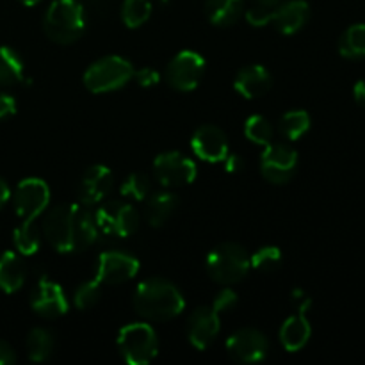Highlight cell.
<instances>
[{
	"label": "cell",
	"instance_id": "20",
	"mask_svg": "<svg viewBox=\"0 0 365 365\" xmlns=\"http://www.w3.org/2000/svg\"><path fill=\"white\" fill-rule=\"evenodd\" d=\"M310 18V6L305 0H287L274 9L271 24L282 34H296L305 27Z\"/></svg>",
	"mask_w": 365,
	"mask_h": 365
},
{
	"label": "cell",
	"instance_id": "41",
	"mask_svg": "<svg viewBox=\"0 0 365 365\" xmlns=\"http://www.w3.org/2000/svg\"><path fill=\"white\" fill-rule=\"evenodd\" d=\"M353 95H355V100L360 103V106L365 107V81H359L353 88Z\"/></svg>",
	"mask_w": 365,
	"mask_h": 365
},
{
	"label": "cell",
	"instance_id": "2",
	"mask_svg": "<svg viewBox=\"0 0 365 365\" xmlns=\"http://www.w3.org/2000/svg\"><path fill=\"white\" fill-rule=\"evenodd\" d=\"M134 309L143 319L170 321L180 316L185 309V299L180 289L171 282L148 278L135 289Z\"/></svg>",
	"mask_w": 365,
	"mask_h": 365
},
{
	"label": "cell",
	"instance_id": "9",
	"mask_svg": "<svg viewBox=\"0 0 365 365\" xmlns=\"http://www.w3.org/2000/svg\"><path fill=\"white\" fill-rule=\"evenodd\" d=\"M153 175L164 187H182L195 182L198 170H196L195 160L177 150H171L155 157Z\"/></svg>",
	"mask_w": 365,
	"mask_h": 365
},
{
	"label": "cell",
	"instance_id": "27",
	"mask_svg": "<svg viewBox=\"0 0 365 365\" xmlns=\"http://www.w3.org/2000/svg\"><path fill=\"white\" fill-rule=\"evenodd\" d=\"M310 128V116L307 110L294 109L289 110L280 120V132L291 141H296L302 135H305Z\"/></svg>",
	"mask_w": 365,
	"mask_h": 365
},
{
	"label": "cell",
	"instance_id": "32",
	"mask_svg": "<svg viewBox=\"0 0 365 365\" xmlns=\"http://www.w3.org/2000/svg\"><path fill=\"white\" fill-rule=\"evenodd\" d=\"M245 135L252 143L260 146H267L269 143H273V125L269 123V120L260 114H255V116H250L245 123Z\"/></svg>",
	"mask_w": 365,
	"mask_h": 365
},
{
	"label": "cell",
	"instance_id": "30",
	"mask_svg": "<svg viewBox=\"0 0 365 365\" xmlns=\"http://www.w3.org/2000/svg\"><path fill=\"white\" fill-rule=\"evenodd\" d=\"M152 14L150 0H125L121 6V20L128 29H138L148 21Z\"/></svg>",
	"mask_w": 365,
	"mask_h": 365
},
{
	"label": "cell",
	"instance_id": "21",
	"mask_svg": "<svg viewBox=\"0 0 365 365\" xmlns=\"http://www.w3.org/2000/svg\"><path fill=\"white\" fill-rule=\"evenodd\" d=\"M178 207V196L170 191L153 192L152 196L146 198L145 217L150 227L159 228L173 216V212Z\"/></svg>",
	"mask_w": 365,
	"mask_h": 365
},
{
	"label": "cell",
	"instance_id": "37",
	"mask_svg": "<svg viewBox=\"0 0 365 365\" xmlns=\"http://www.w3.org/2000/svg\"><path fill=\"white\" fill-rule=\"evenodd\" d=\"M16 113V100L7 93H0V120L13 116Z\"/></svg>",
	"mask_w": 365,
	"mask_h": 365
},
{
	"label": "cell",
	"instance_id": "22",
	"mask_svg": "<svg viewBox=\"0 0 365 365\" xmlns=\"http://www.w3.org/2000/svg\"><path fill=\"white\" fill-rule=\"evenodd\" d=\"M25 282V266L20 255L14 252H4L0 255V291L6 294L20 291Z\"/></svg>",
	"mask_w": 365,
	"mask_h": 365
},
{
	"label": "cell",
	"instance_id": "3",
	"mask_svg": "<svg viewBox=\"0 0 365 365\" xmlns=\"http://www.w3.org/2000/svg\"><path fill=\"white\" fill-rule=\"evenodd\" d=\"M43 29L57 45H71L84 34V7L78 0H53L46 9Z\"/></svg>",
	"mask_w": 365,
	"mask_h": 365
},
{
	"label": "cell",
	"instance_id": "19",
	"mask_svg": "<svg viewBox=\"0 0 365 365\" xmlns=\"http://www.w3.org/2000/svg\"><path fill=\"white\" fill-rule=\"evenodd\" d=\"M271 86H273V77L262 64H250L241 68L234 78V89L248 100L266 95Z\"/></svg>",
	"mask_w": 365,
	"mask_h": 365
},
{
	"label": "cell",
	"instance_id": "16",
	"mask_svg": "<svg viewBox=\"0 0 365 365\" xmlns=\"http://www.w3.org/2000/svg\"><path fill=\"white\" fill-rule=\"evenodd\" d=\"M191 148L205 163H223L228 155L227 134L216 125H202L192 134Z\"/></svg>",
	"mask_w": 365,
	"mask_h": 365
},
{
	"label": "cell",
	"instance_id": "14",
	"mask_svg": "<svg viewBox=\"0 0 365 365\" xmlns=\"http://www.w3.org/2000/svg\"><path fill=\"white\" fill-rule=\"evenodd\" d=\"M31 309L45 319H56L68 312V299L57 282L43 277L31 294Z\"/></svg>",
	"mask_w": 365,
	"mask_h": 365
},
{
	"label": "cell",
	"instance_id": "34",
	"mask_svg": "<svg viewBox=\"0 0 365 365\" xmlns=\"http://www.w3.org/2000/svg\"><path fill=\"white\" fill-rule=\"evenodd\" d=\"M102 287L103 285L100 284L96 278L93 280L84 282L82 285H78L77 291L73 294V303L78 310H88L91 307H95L98 303L100 294H102Z\"/></svg>",
	"mask_w": 365,
	"mask_h": 365
},
{
	"label": "cell",
	"instance_id": "38",
	"mask_svg": "<svg viewBox=\"0 0 365 365\" xmlns=\"http://www.w3.org/2000/svg\"><path fill=\"white\" fill-rule=\"evenodd\" d=\"M16 362V353L7 342L0 341V365H11Z\"/></svg>",
	"mask_w": 365,
	"mask_h": 365
},
{
	"label": "cell",
	"instance_id": "10",
	"mask_svg": "<svg viewBox=\"0 0 365 365\" xmlns=\"http://www.w3.org/2000/svg\"><path fill=\"white\" fill-rule=\"evenodd\" d=\"M205 73V59L195 50H182L166 68V81L175 91L189 93L198 88Z\"/></svg>",
	"mask_w": 365,
	"mask_h": 365
},
{
	"label": "cell",
	"instance_id": "13",
	"mask_svg": "<svg viewBox=\"0 0 365 365\" xmlns=\"http://www.w3.org/2000/svg\"><path fill=\"white\" fill-rule=\"evenodd\" d=\"M227 351L235 362L257 364L267 356L269 342L262 331L255 328H241L228 337Z\"/></svg>",
	"mask_w": 365,
	"mask_h": 365
},
{
	"label": "cell",
	"instance_id": "12",
	"mask_svg": "<svg viewBox=\"0 0 365 365\" xmlns=\"http://www.w3.org/2000/svg\"><path fill=\"white\" fill-rule=\"evenodd\" d=\"M139 266V260L130 253L110 250L100 253L95 278L102 285H120L132 280L138 274Z\"/></svg>",
	"mask_w": 365,
	"mask_h": 365
},
{
	"label": "cell",
	"instance_id": "31",
	"mask_svg": "<svg viewBox=\"0 0 365 365\" xmlns=\"http://www.w3.org/2000/svg\"><path fill=\"white\" fill-rule=\"evenodd\" d=\"M13 242L14 248L21 253V255H34L41 246V239H39L38 230H36L34 223H20L13 232Z\"/></svg>",
	"mask_w": 365,
	"mask_h": 365
},
{
	"label": "cell",
	"instance_id": "39",
	"mask_svg": "<svg viewBox=\"0 0 365 365\" xmlns=\"http://www.w3.org/2000/svg\"><path fill=\"white\" fill-rule=\"evenodd\" d=\"M223 163L225 170H227L228 173H237V171H241L242 166H245V160H242L241 155H230V153L225 157Z\"/></svg>",
	"mask_w": 365,
	"mask_h": 365
},
{
	"label": "cell",
	"instance_id": "40",
	"mask_svg": "<svg viewBox=\"0 0 365 365\" xmlns=\"http://www.w3.org/2000/svg\"><path fill=\"white\" fill-rule=\"evenodd\" d=\"M9 198H11L9 185H7V182L0 177V209H2L7 202H9Z\"/></svg>",
	"mask_w": 365,
	"mask_h": 365
},
{
	"label": "cell",
	"instance_id": "11",
	"mask_svg": "<svg viewBox=\"0 0 365 365\" xmlns=\"http://www.w3.org/2000/svg\"><path fill=\"white\" fill-rule=\"evenodd\" d=\"M298 168V153L285 143H269L260 157V173L271 184H287Z\"/></svg>",
	"mask_w": 365,
	"mask_h": 365
},
{
	"label": "cell",
	"instance_id": "1",
	"mask_svg": "<svg viewBox=\"0 0 365 365\" xmlns=\"http://www.w3.org/2000/svg\"><path fill=\"white\" fill-rule=\"evenodd\" d=\"M98 232L95 212L82 203L56 205L43 221V235L59 253H77L89 248Z\"/></svg>",
	"mask_w": 365,
	"mask_h": 365
},
{
	"label": "cell",
	"instance_id": "17",
	"mask_svg": "<svg viewBox=\"0 0 365 365\" xmlns=\"http://www.w3.org/2000/svg\"><path fill=\"white\" fill-rule=\"evenodd\" d=\"M221 314L214 307H200L191 314L187 321V339L192 348L207 349L221 330Z\"/></svg>",
	"mask_w": 365,
	"mask_h": 365
},
{
	"label": "cell",
	"instance_id": "35",
	"mask_svg": "<svg viewBox=\"0 0 365 365\" xmlns=\"http://www.w3.org/2000/svg\"><path fill=\"white\" fill-rule=\"evenodd\" d=\"M237 302H239L237 294H235V292L232 291L228 285H225L223 291L217 292V296L214 298L212 307H214V310H217L220 314H223V312H228V310L234 309V307L237 305Z\"/></svg>",
	"mask_w": 365,
	"mask_h": 365
},
{
	"label": "cell",
	"instance_id": "24",
	"mask_svg": "<svg viewBox=\"0 0 365 365\" xmlns=\"http://www.w3.org/2000/svg\"><path fill=\"white\" fill-rule=\"evenodd\" d=\"M24 59L11 46H0V86H14L24 81Z\"/></svg>",
	"mask_w": 365,
	"mask_h": 365
},
{
	"label": "cell",
	"instance_id": "25",
	"mask_svg": "<svg viewBox=\"0 0 365 365\" xmlns=\"http://www.w3.org/2000/svg\"><path fill=\"white\" fill-rule=\"evenodd\" d=\"M27 355L32 362H46L56 348V339L46 328H34L25 341Z\"/></svg>",
	"mask_w": 365,
	"mask_h": 365
},
{
	"label": "cell",
	"instance_id": "23",
	"mask_svg": "<svg viewBox=\"0 0 365 365\" xmlns=\"http://www.w3.org/2000/svg\"><path fill=\"white\" fill-rule=\"evenodd\" d=\"M246 0H205L207 20L216 27H230L241 18Z\"/></svg>",
	"mask_w": 365,
	"mask_h": 365
},
{
	"label": "cell",
	"instance_id": "6",
	"mask_svg": "<svg viewBox=\"0 0 365 365\" xmlns=\"http://www.w3.org/2000/svg\"><path fill=\"white\" fill-rule=\"evenodd\" d=\"M118 349L127 364L146 365L159 353V339L148 323H132L118 334Z\"/></svg>",
	"mask_w": 365,
	"mask_h": 365
},
{
	"label": "cell",
	"instance_id": "5",
	"mask_svg": "<svg viewBox=\"0 0 365 365\" xmlns=\"http://www.w3.org/2000/svg\"><path fill=\"white\" fill-rule=\"evenodd\" d=\"M134 78V66L130 61L120 56H106L95 61L84 73V86L88 91L100 93L116 91Z\"/></svg>",
	"mask_w": 365,
	"mask_h": 365
},
{
	"label": "cell",
	"instance_id": "33",
	"mask_svg": "<svg viewBox=\"0 0 365 365\" xmlns=\"http://www.w3.org/2000/svg\"><path fill=\"white\" fill-rule=\"evenodd\" d=\"M282 264V252L277 246H262L250 257V266L262 273H271Z\"/></svg>",
	"mask_w": 365,
	"mask_h": 365
},
{
	"label": "cell",
	"instance_id": "36",
	"mask_svg": "<svg viewBox=\"0 0 365 365\" xmlns=\"http://www.w3.org/2000/svg\"><path fill=\"white\" fill-rule=\"evenodd\" d=\"M134 77L141 88H153V86H157L160 82L159 71L148 66L141 68L139 71H134Z\"/></svg>",
	"mask_w": 365,
	"mask_h": 365
},
{
	"label": "cell",
	"instance_id": "15",
	"mask_svg": "<svg viewBox=\"0 0 365 365\" xmlns=\"http://www.w3.org/2000/svg\"><path fill=\"white\" fill-rule=\"evenodd\" d=\"M113 180L114 175L107 166H103V164L89 166L82 175L81 184H78V203L86 207L100 205L113 189Z\"/></svg>",
	"mask_w": 365,
	"mask_h": 365
},
{
	"label": "cell",
	"instance_id": "29",
	"mask_svg": "<svg viewBox=\"0 0 365 365\" xmlns=\"http://www.w3.org/2000/svg\"><path fill=\"white\" fill-rule=\"evenodd\" d=\"M246 2H248V6H245V13L248 24L253 27H264V25L271 24L274 9L284 0H246Z\"/></svg>",
	"mask_w": 365,
	"mask_h": 365
},
{
	"label": "cell",
	"instance_id": "8",
	"mask_svg": "<svg viewBox=\"0 0 365 365\" xmlns=\"http://www.w3.org/2000/svg\"><path fill=\"white\" fill-rule=\"evenodd\" d=\"M50 203V189L41 178H24L13 192V207L21 223H34Z\"/></svg>",
	"mask_w": 365,
	"mask_h": 365
},
{
	"label": "cell",
	"instance_id": "42",
	"mask_svg": "<svg viewBox=\"0 0 365 365\" xmlns=\"http://www.w3.org/2000/svg\"><path fill=\"white\" fill-rule=\"evenodd\" d=\"M20 2L24 4V6H36V4L41 2V0H20Z\"/></svg>",
	"mask_w": 365,
	"mask_h": 365
},
{
	"label": "cell",
	"instance_id": "28",
	"mask_svg": "<svg viewBox=\"0 0 365 365\" xmlns=\"http://www.w3.org/2000/svg\"><path fill=\"white\" fill-rule=\"evenodd\" d=\"M150 189H152V182H150L148 175L135 171L121 182L120 195L132 202H145L150 195Z\"/></svg>",
	"mask_w": 365,
	"mask_h": 365
},
{
	"label": "cell",
	"instance_id": "26",
	"mask_svg": "<svg viewBox=\"0 0 365 365\" xmlns=\"http://www.w3.org/2000/svg\"><path fill=\"white\" fill-rule=\"evenodd\" d=\"M339 52L346 59H362L365 57V24L351 25L341 36Z\"/></svg>",
	"mask_w": 365,
	"mask_h": 365
},
{
	"label": "cell",
	"instance_id": "7",
	"mask_svg": "<svg viewBox=\"0 0 365 365\" xmlns=\"http://www.w3.org/2000/svg\"><path fill=\"white\" fill-rule=\"evenodd\" d=\"M95 221L102 234L114 237H130L139 228V216L134 207L120 200L102 203L96 209Z\"/></svg>",
	"mask_w": 365,
	"mask_h": 365
},
{
	"label": "cell",
	"instance_id": "4",
	"mask_svg": "<svg viewBox=\"0 0 365 365\" xmlns=\"http://www.w3.org/2000/svg\"><path fill=\"white\" fill-rule=\"evenodd\" d=\"M250 269L248 252L237 242H221L207 257V273L221 285L239 284Z\"/></svg>",
	"mask_w": 365,
	"mask_h": 365
},
{
	"label": "cell",
	"instance_id": "18",
	"mask_svg": "<svg viewBox=\"0 0 365 365\" xmlns=\"http://www.w3.org/2000/svg\"><path fill=\"white\" fill-rule=\"evenodd\" d=\"M312 307V299L305 298L298 305V312L292 314L280 328V342L289 353H296L307 346L312 335V327L307 319V312Z\"/></svg>",
	"mask_w": 365,
	"mask_h": 365
}]
</instances>
